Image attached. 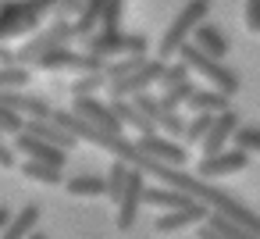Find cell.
Returning a JSON list of instances; mask_svg holds the SVG:
<instances>
[{"label":"cell","instance_id":"1","mask_svg":"<svg viewBox=\"0 0 260 239\" xmlns=\"http://www.w3.org/2000/svg\"><path fill=\"white\" fill-rule=\"evenodd\" d=\"M178 57L192 68V75H200L207 86H214V89H224L228 97H235L239 93V75L221 61V57H214V54H207L203 47H196L192 40L189 43H182V50H178Z\"/></svg>","mask_w":260,"mask_h":239},{"label":"cell","instance_id":"2","mask_svg":"<svg viewBox=\"0 0 260 239\" xmlns=\"http://www.w3.org/2000/svg\"><path fill=\"white\" fill-rule=\"evenodd\" d=\"M207 15H210V0H189V4H185V8L175 15V22L168 25V33L160 36V47H157V54H160L164 61L178 57L182 43H189V40H192L196 25H200V22H207Z\"/></svg>","mask_w":260,"mask_h":239},{"label":"cell","instance_id":"3","mask_svg":"<svg viewBox=\"0 0 260 239\" xmlns=\"http://www.w3.org/2000/svg\"><path fill=\"white\" fill-rule=\"evenodd\" d=\"M32 68H40V72H104L107 61H104L100 54H93V50L79 54V50H72V47L64 43V47H54V50L40 54V57L32 61Z\"/></svg>","mask_w":260,"mask_h":239},{"label":"cell","instance_id":"4","mask_svg":"<svg viewBox=\"0 0 260 239\" xmlns=\"http://www.w3.org/2000/svg\"><path fill=\"white\" fill-rule=\"evenodd\" d=\"M143 203H146V171H143V168H132L128 186H125L121 196L114 200V225H118V232H132V228H136Z\"/></svg>","mask_w":260,"mask_h":239},{"label":"cell","instance_id":"5","mask_svg":"<svg viewBox=\"0 0 260 239\" xmlns=\"http://www.w3.org/2000/svg\"><path fill=\"white\" fill-rule=\"evenodd\" d=\"M75 36H79V25H72V22H54V25H43V29H40L29 43H22L18 61L32 68V61H36L40 54H47V50H54V47H64V43H72Z\"/></svg>","mask_w":260,"mask_h":239},{"label":"cell","instance_id":"6","mask_svg":"<svg viewBox=\"0 0 260 239\" xmlns=\"http://www.w3.org/2000/svg\"><path fill=\"white\" fill-rule=\"evenodd\" d=\"M164 57L157 54V57H146L132 75H125V79H111L107 82V93L111 97H136V93H143V89H150L153 82H160V75H164Z\"/></svg>","mask_w":260,"mask_h":239},{"label":"cell","instance_id":"7","mask_svg":"<svg viewBox=\"0 0 260 239\" xmlns=\"http://www.w3.org/2000/svg\"><path fill=\"white\" fill-rule=\"evenodd\" d=\"M249 168V154L242 146H224L217 154H200V164H196V175L203 178H221V175H239Z\"/></svg>","mask_w":260,"mask_h":239},{"label":"cell","instance_id":"8","mask_svg":"<svg viewBox=\"0 0 260 239\" xmlns=\"http://www.w3.org/2000/svg\"><path fill=\"white\" fill-rule=\"evenodd\" d=\"M86 50L100 54L104 61L121 57V54H146V36H128V33H118V29H104L100 36L86 40Z\"/></svg>","mask_w":260,"mask_h":239},{"label":"cell","instance_id":"9","mask_svg":"<svg viewBox=\"0 0 260 239\" xmlns=\"http://www.w3.org/2000/svg\"><path fill=\"white\" fill-rule=\"evenodd\" d=\"M136 143H139V150H146L150 157H157L164 164H178V168L189 164V146L178 143V136H168V132L153 129V132H143Z\"/></svg>","mask_w":260,"mask_h":239},{"label":"cell","instance_id":"10","mask_svg":"<svg viewBox=\"0 0 260 239\" xmlns=\"http://www.w3.org/2000/svg\"><path fill=\"white\" fill-rule=\"evenodd\" d=\"M15 150H18V157H36V161H50V164H68V150L64 146H57V143H50V139H43V136H36V132H29V129H22L18 136H15V143H11Z\"/></svg>","mask_w":260,"mask_h":239},{"label":"cell","instance_id":"11","mask_svg":"<svg viewBox=\"0 0 260 239\" xmlns=\"http://www.w3.org/2000/svg\"><path fill=\"white\" fill-rule=\"evenodd\" d=\"M72 111H75V114H82L89 125L104 129V132H125V125L118 122V114H114L111 100H100L96 93H93V97H75Z\"/></svg>","mask_w":260,"mask_h":239},{"label":"cell","instance_id":"12","mask_svg":"<svg viewBox=\"0 0 260 239\" xmlns=\"http://www.w3.org/2000/svg\"><path fill=\"white\" fill-rule=\"evenodd\" d=\"M242 122H239V114L228 107V111H217L214 114V122H210V129H207V136H203V143H200V154H217V150H224L232 139H235V129H239Z\"/></svg>","mask_w":260,"mask_h":239},{"label":"cell","instance_id":"13","mask_svg":"<svg viewBox=\"0 0 260 239\" xmlns=\"http://www.w3.org/2000/svg\"><path fill=\"white\" fill-rule=\"evenodd\" d=\"M207 214H210V207H207V203L171 207V211H164V214L153 221V232H157V235H168V232H178V228H185V225H196V221H203Z\"/></svg>","mask_w":260,"mask_h":239},{"label":"cell","instance_id":"14","mask_svg":"<svg viewBox=\"0 0 260 239\" xmlns=\"http://www.w3.org/2000/svg\"><path fill=\"white\" fill-rule=\"evenodd\" d=\"M196 235L200 239H253L249 235V228H242L235 218H228L224 211H210L207 218H203V225L196 228Z\"/></svg>","mask_w":260,"mask_h":239},{"label":"cell","instance_id":"15","mask_svg":"<svg viewBox=\"0 0 260 239\" xmlns=\"http://www.w3.org/2000/svg\"><path fill=\"white\" fill-rule=\"evenodd\" d=\"M0 104L22 111L25 118H54V111H57L50 100L32 97V93H25V89H0Z\"/></svg>","mask_w":260,"mask_h":239},{"label":"cell","instance_id":"16","mask_svg":"<svg viewBox=\"0 0 260 239\" xmlns=\"http://www.w3.org/2000/svg\"><path fill=\"white\" fill-rule=\"evenodd\" d=\"M18 171H22L29 182H40V186H64V171H61V164H50V161L22 157V161H18Z\"/></svg>","mask_w":260,"mask_h":239},{"label":"cell","instance_id":"17","mask_svg":"<svg viewBox=\"0 0 260 239\" xmlns=\"http://www.w3.org/2000/svg\"><path fill=\"white\" fill-rule=\"evenodd\" d=\"M185 107L189 111H210V114H217V111H228L232 107V97L224 89H214V86H196Z\"/></svg>","mask_w":260,"mask_h":239},{"label":"cell","instance_id":"18","mask_svg":"<svg viewBox=\"0 0 260 239\" xmlns=\"http://www.w3.org/2000/svg\"><path fill=\"white\" fill-rule=\"evenodd\" d=\"M40 218H43L40 203H25L22 211H15V214H11V221H8V228H4V239L32 235V232H36V225H40Z\"/></svg>","mask_w":260,"mask_h":239},{"label":"cell","instance_id":"19","mask_svg":"<svg viewBox=\"0 0 260 239\" xmlns=\"http://www.w3.org/2000/svg\"><path fill=\"white\" fill-rule=\"evenodd\" d=\"M192 43H196V47H203V50H207V54H214V57H224V54H228V36H224L217 25H210V22H200V25H196Z\"/></svg>","mask_w":260,"mask_h":239},{"label":"cell","instance_id":"20","mask_svg":"<svg viewBox=\"0 0 260 239\" xmlns=\"http://www.w3.org/2000/svg\"><path fill=\"white\" fill-rule=\"evenodd\" d=\"M64 189L72 196H107V175H93V171L72 175V178H64Z\"/></svg>","mask_w":260,"mask_h":239},{"label":"cell","instance_id":"21","mask_svg":"<svg viewBox=\"0 0 260 239\" xmlns=\"http://www.w3.org/2000/svg\"><path fill=\"white\" fill-rule=\"evenodd\" d=\"M32 82V68L15 61V65H0V89H25Z\"/></svg>","mask_w":260,"mask_h":239},{"label":"cell","instance_id":"22","mask_svg":"<svg viewBox=\"0 0 260 239\" xmlns=\"http://www.w3.org/2000/svg\"><path fill=\"white\" fill-rule=\"evenodd\" d=\"M107 72H79V79L68 86L72 89V97H93V93H100V89H107Z\"/></svg>","mask_w":260,"mask_h":239},{"label":"cell","instance_id":"23","mask_svg":"<svg viewBox=\"0 0 260 239\" xmlns=\"http://www.w3.org/2000/svg\"><path fill=\"white\" fill-rule=\"evenodd\" d=\"M192 89H196V82H192V79H182V82H175V86H164L160 104H164V107H171V111H178V107H185V104H189Z\"/></svg>","mask_w":260,"mask_h":239},{"label":"cell","instance_id":"24","mask_svg":"<svg viewBox=\"0 0 260 239\" xmlns=\"http://www.w3.org/2000/svg\"><path fill=\"white\" fill-rule=\"evenodd\" d=\"M143 61H146V54H121V57H111L104 72H107V79H125V75H132Z\"/></svg>","mask_w":260,"mask_h":239},{"label":"cell","instance_id":"25","mask_svg":"<svg viewBox=\"0 0 260 239\" xmlns=\"http://www.w3.org/2000/svg\"><path fill=\"white\" fill-rule=\"evenodd\" d=\"M210 122H214V114H210V111H192V118L185 122V136H182V139H185V143H192V146H196V143H203V136H207V129H210Z\"/></svg>","mask_w":260,"mask_h":239},{"label":"cell","instance_id":"26","mask_svg":"<svg viewBox=\"0 0 260 239\" xmlns=\"http://www.w3.org/2000/svg\"><path fill=\"white\" fill-rule=\"evenodd\" d=\"M25 122H29V118H25L22 111L0 104V132H4V136H18V132L25 129Z\"/></svg>","mask_w":260,"mask_h":239},{"label":"cell","instance_id":"27","mask_svg":"<svg viewBox=\"0 0 260 239\" xmlns=\"http://www.w3.org/2000/svg\"><path fill=\"white\" fill-rule=\"evenodd\" d=\"M189 75H192V68H189L182 57H171V61L164 65V75H160V82H157V86L164 89V86H175V82H182V79H189Z\"/></svg>","mask_w":260,"mask_h":239},{"label":"cell","instance_id":"28","mask_svg":"<svg viewBox=\"0 0 260 239\" xmlns=\"http://www.w3.org/2000/svg\"><path fill=\"white\" fill-rule=\"evenodd\" d=\"M232 143L242 146L246 154H260V125H239Z\"/></svg>","mask_w":260,"mask_h":239},{"label":"cell","instance_id":"29","mask_svg":"<svg viewBox=\"0 0 260 239\" xmlns=\"http://www.w3.org/2000/svg\"><path fill=\"white\" fill-rule=\"evenodd\" d=\"M157 129H160V132H168V136H178V139H182V136H185V118H182L178 111H171V107H168V111L160 114Z\"/></svg>","mask_w":260,"mask_h":239},{"label":"cell","instance_id":"30","mask_svg":"<svg viewBox=\"0 0 260 239\" xmlns=\"http://www.w3.org/2000/svg\"><path fill=\"white\" fill-rule=\"evenodd\" d=\"M246 29L249 33H260V0H246Z\"/></svg>","mask_w":260,"mask_h":239},{"label":"cell","instance_id":"31","mask_svg":"<svg viewBox=\"0 0 260 239\" xmlns=\"http://www.w3.org/2000/svg\"><path fill=\"white\" fill-rule=\"evenodd\" d=\"M0 168H18V150L0 139Z\"/></svg>","mask_w":260,"mask_h":239},{"label":"cell","instance_id":"32","mask_svg":"<svg viewBox=\"0 0 260 239\" xmlns=\"http://www.w3.org/2000/svg\"><path fill=\"white\" fill-rule=\"evenodd\" d=\"M18 61V50H8V47H0V65H15Z\"/></svg>","mask_w":260,"mask_h":239},{"label":"cell","instance_id":"33","mask_svg":"<svg viewBox=\"0 0 260 239\" xmlns=\"http://www.w3.org/2000/svg\"><path fill=\"white\" fill-rule=\"evenodd\" d=\"M8 221H11V211H8V207H0V235H4V228H8Z\"/></svg>","mask_w":260,"mask_h":239}]
</instances>
